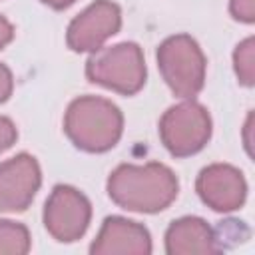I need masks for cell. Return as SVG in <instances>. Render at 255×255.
Wrapping results in <instances>:
<instances>
[{
  "label": "cell",
  "mask_w": 255,
  "mask_h": 255,
  "mask_svg": "<svg viewBox=\"0 0 255 255\" xmlns=\"http://www.w3.org/2000/svg\"><path fill=\"white\" fill-rule=\"evenodd\" d=\"M165 251L169 255L217 253V237L201 217H181L165 231Z\"/></svg>",
  "instance_id": "8fae6325"
},
{
  "label": "cell",
  "mask_w": 255,
  "mask_h": 255,
  "mask_svg": "<svg viewBox=\"0 0 255 255\" xmlns=\"http://www.w3.org/2000/svg\"><path fill=\"white\" fill-rule=\"evenodd\" d=\"M86 76L90 82L118 94H137L145 84V62L141 48L133 42H122L96 50L86 64Z\"/></svg>",
  "instance_id": "3957f363"
},
{
  "label": "cell",
  "mask_w": 255,
  "mask_h": 255,
  "mask_svg": "<svg viewBox=\"0 0 255 255\" xmlns=\"http://www.w3.org/2000/svg\"><path fill=\"white\" fill-rule=\"evenodd\" d=\"M251 129H253V114H249V116H247V122H245V128H243V133H245V147H247V153H249V155H253Z\"/></svg>",
  "instance_id": "ac0fdd59"
},
{
  "label": "cell",
  "mask_w": 255,
  "mask_h": 255,
  "mask_svg": "<svg viewBox=\"0 0 255 255\" xmlns=\"http://www.w3.org/2000/svg\"><path fill=\"white\" fill-rule=\"evenodd\" d=\"M177 177L163 163L118 165L108 179V195L128 211L157 213L177 197Z\"/></svg>",
  "instance_id": "6da1fadb"
},
{
  "label": "cell",
  "mask_w": 255,
  "mask_h": 255,
  "mask_svg": "<svg viewBox=\"0 0 255 255\" xmlns=\"http://www.w3.org/2000/svg\"><path fill=\"white\" fill-rule=\"evenodd\" d=\"M90 251L94 255H147L151 253V237L143 225L114 215L104 221Z\"/></svg>",
  "instance_id": "30bf717a"
},
{
  "label": "cell",
  "mask_w": 255,
  "mask_h": 255,
  "mask_svg": "<svg viewBox=\"0 0 255 255\" xmlns=\"http://www.w3.org/2000/svg\"><path fill=\"white\" fill-rule=\"evenodd\" d=\"M92 217V205L84 193L70 185H56L44 207V225L48 233L62 243L80 239Z\"/></svg>",
  "instance_id": "8992f818"
},
{
  "label": "cell",
  "mask_w": 255,
  "mask_h": 255,
  "mask_svg": "<svg viewBox=\"0 0 255 255\" xmlns=\"http://www.w3.org/2000/svg\"><path fill=\"white\" fill-rule=\"evenodd\" d=\"M12 38H14V28H12V24H10L4 16H0V48H4L6 44H10Z\"/></svg>",
  "instance_id": "e0dca14e"
},
{
  "label": "cell",
  "mask_w": 255,
  "mask_h": 255,
  "mask_svg": "<svg viewBox=\"0 0 255 255\" xmlns=\"http://www.w3.org/2000/svg\"><path fill=\"white\" fill-rule=\"evenodd\" d=\"M157 66L175 96L193 100L201 92L205 82V56L191 36L177 34L163 40L157 48Z\"/></svg>",
  "instance_id": "277c9868"
},
{
  "label": "cell",
  "mask_w": 255,
  "mask_h": 255,
  "mask_svg": "<svg viewBox=\"0 0 255 255\" xmlns=\"http://www.w3.org/2000/svg\"><path fill=\"white\" fill-rule=\"evenodd\" d=\"M30 251V233L22 223L0 219V253L24 255Z\"/></svg>",
  "instance_id": "7c38bea8"
},
{
  "label": "cell",
  "mask_w": 255,
  "mask_h": 255,
  "mask_svg": "<svg viewBox=\"0 0 255 255\" xmlns=\"http://www.w3.org/2000/svg\"><path fill=\"white\" fill-rule=\"evenodd\" d=\"M64 129L70 141L90 153L112 149L122 137L124 116L116 104L98 96L74 100L64 118Z\"/></svg>",
  "instance_id": "7a4b0ae2"
},
{
  "label": "cell",
  "mask_w": 255,
  "mask_h": 255,
  "mask_svg": "<svg viewBox=\"0 0 255 255\" xmlns=\"http://www.w3.org/2000/svg\"><path fill=\"white\" fill-rule=\"evenodd\" d=\"M229 12L235 20L251 24L255 20V0H231Z\"/></svg>",
  "instance_id": "5bb4252c"
},
{
  "label": "cell",
  "mask_w": 255,
  "mask_h": 255,
  "mask_svg": "<svg viewBox=\"0 0 255 255\" xmlns=\"http://www.w3.org/2000/svg\"><path fill=\"white\" fill-rule=\"evenodd\" d=\"M195 189L207 207L221 213L239 209L247 195L243 173L227 163H213L203 167L197 175Z\"/></svg>",
  "instance_id": "9c48e42d"
},
{
  "label": "cell",
  "mask_w": 255,
  "mask_h": 255,
  "mask_svg": "<svg viewBox=\"0 0 255 255\" xmlns=\"http://www.w3.org/2000/svg\"><path fill=\"white\" fill-rule=\"evenodd\" d=\"M10 94H12V74L4 64H0V104L6 102Z\"/></svg>",
  "instance_id": "2e32d148"
},
{
  "label": "cell",
  "mask_w": 255,
  "mask_h": 255,
  "mask_svg": "<svg viewBox=\"0 0 255 255\" xmlns=\"http://www.w3.org/2000/svg\"><path fill=\"white\" fill-rule=\"evenodd\" d=\"M44 4H48L50 8H56V10H62V8H68L70 4H74L76 0H42Z\"/></svg>",
  "instance_id": "d6986e66"
},
{
  "label": "cell",
  "mask_w": 255,
  "mask_h": 255,
  "mask_svg": "<svg viewBox=\"0 0 255 255\" xmlns=\"http://www.w3.org/2000/svg\"><path fill=\"white\" fill-rule=\"evenodd\" d=\"M16 137H18V131H16L14 124L8 118H0V153L6 151L8 147H12Z\"/></svg>",
  "instance_id": "9a60e30c"
},
{
  "label": "cell",
  "mask_w": 255,
  "mask_h": 255,
  "mask_svg": "<svg viewBox=\"0 0 255 255\" xmlns=\"http://www.w3.org/2000/svg\"><path fill=\"white\" fill-rule=\"evenodd\" d=\"M233 66L239 82L247 88L255 84V40L245 38L233 52Z\"/></svg>",
  "instance_id": "4fadbf2b"
},
{
  "label": "cell",
  "mask_w": 255,
  "mask_h": 255,
  "mask_svg": "<svg viewBox=\"0 0 255 255\" xmlns=\"http://www.w3.org/2000/svg\"><path fill=\"white\" fill-rule=\"evenodd\" d=\"M40 181V165L30 153H18L0 163V213L24 211L32 203Z\"/></svg>",
  "instance_id": "ba28073f"
},
{
  "label": "cell",
  "mask_w": 255,
  "mask_h": 255,
  "mask_svg": "<svg viewBox=\"0 0 255 255\" xmlns=\"http://www.w3.org/2000/svg\"><path fill=\"white\" fill-rule=\"evenodd\" d=\"M159 137L171 155H193L201 151L211 137V118L201 104L185 100L161 116Z\"/></svg>",
  "instance_id": "5b68a950"
},
{
  "label": "cell",
  "mask_w": 255,
  "mask_h": 255,
  "mask_svg": "<svg viewBox=\"0 0 255 255\" xmlns=\"http://www.w3.org/2000/svg\"><path fill=\"white\" fill-rule=\"evenodd\" d=\"M120 26V6L112 0H96L70 22L66 42L74 52H96L108 38L118 34Z\"/></svg>",
  "instance_id": "52a82bcc"
}]
</instances>
